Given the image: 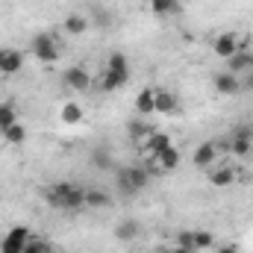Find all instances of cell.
<instances>
[{"label":"cell","instance_id":"1","mask_svg":"<svg viewBox=\"0 0 253 253\" xmlns=\"http://www.w3.org/2000/svg\"><path fill=\"white\" fill-rule=\"evenodd\" d=\"M44 200L50 206H56V209L77 212V209H85V189L74 186V183H53L50 189L44 191Z\"/></svg>","mask_w":253,"mask_h":253},{"label":"cell","instance_id":"2","mask_svg":"<svg viewBox=\"0 0 253 253\" xmlns=\"http://www.w3.org/2000/svg\"><path fill=\"white\" fill-rule=\"evenodd\" d=\"M30 53L42 65H53L59 59V39L53 33H36L30 42Z\"/></svg>","mask_w":253,"mask_h":253},{"label":"cell","instance_id":"3","mask_svg":"<svg viewBox=\"0 0 253 253\" xmlns=\"http://www.w3.org/2000/svg\"><path fill=\"white\" fill-rule=\"evenodd\" d=\"M180 159H183V153L177 150V144H171V147H165L156 159H147V171L171 174V171H177V168H180Z\"/></svg>","mask_w":253,"mask_h":253},{"label":"cell","instance_id":"4","mask_svg":"<svg viewBox=\"0 0 253 253\" xmlns=\"http://www.w3.org/2000/svg\"><path fill=\"white\" fill-rule=\"evenodd\" d=\"M33 239V233L27 227H12L6 236H3V245H0V253H24L27 242Z\"/></svg>","mask_w":253,"mask_h":253},{"label":"cell","instance_id":"5","mask_svg":"<svg viewBox=\"0 0 253 253\" xmlns=\"http://www.w3.org/2000/svg\"><path fill=\"white\" fill-rule=\"evenodd\" d=\"M62 83L71 91H88V88H91V74H88L85 68H80V65H71L62 74Z\"/></svg>","mask_w":253,"mask_h":253},{"label":"cell","instance_id":"6","mask_svg":"<svg viewBox=\"0 0 253 253\" xmlns=\"http://www.w3.org/2000/svg\"><path fill=\"white\" fill-rule=\"evenodd\" d=\"M171 144H174V141H171V135L156 129V132H150V135L141 141V153H144V159H156V156H159L165 147H171Z\"/></svg>","mask_w":253,"mask_h":253},{"label":"cell","instance_id":"7","mask_svg":"<svg viewBox=\"0 0 253 253\" xmlns=\"http://www.w3.org/2000/svg\"><path fill=\"white\" fill-rule=\"evenodd\" d=\"M126 83H129V71H112V68L103 65V71H100V91L112 94V91L124 88Z\"/></svg>","mask_w":253,"mask_h":253},{"label":"cell","instance_id":"8","mask_svg":"<svg viewBox=\"0 0 253 253\" xmlns=\"http://www.w3.org/2000/svg\"><path fill=\"white\" fill-rule=\"evenodd\" d=\"M24 68V53L18 47H0V74L12 77Z\"/></svg>","mask_w":253,"mask_h":253},{"label":"cell","instance_id":"9","mask_svg":"<svg viewBox=\"0 0 253 253\" xmlns=\"http://www.w3.org/2000/svg\"><path fill=\"white\" fill-rule=\"evenodd\" d=\"M212 85H215V91H218V94H227V97H233V94H239V91H242V80H239L236 74H230V71L215 74V77H212Z\"/></svg>","mask_w":253,"mask_h":253},{"label":"cell","instance_id":"10","mask_svg":"<svg viewBox=\"0 0 253 253\" xmlns=\"http://www.w3.org/2000/svg\"><path fill=\"white\" fill-rule=\"evenodd\" d=\"M212 50H215V56H221V59H230L233 53H239V39H236V33H221V36H215Z\"/></svg>","mask_w":253,"mask_h":253},{"label":"cell","instance_id":"11","mask_svg":"<svg viewBox=\"0 0 253 253\" xmlns=\"http://www.w3.org/2000/svg\"><path fill=\"white\" fill-rule=\"evenodd\" d=\"M121 171L126 174V180H129V186H132L135 194L150 186V171H147V165H126V168H121Z\"/></svg>","mask_w":253,"mask_h":253},{"label":"cell","instance_id":"12","mask_svg":"<svg viewBox=\"0 0 253 253\" xmlns=\"http://www.w3.org/2000/svg\"><path fill=\"white\" fill-rule=\"evenodd\" d=\"M138 236H141V224H138L135 218H124V221H118V227H115V239H118V242L132 245Z\"/></svg>","mask_w":253,"mask_h":253},{"label":"cell","instance_id":"13","mask_svg":"<svg viewBox=\"0 0 253 253\" xmlns=\"http://www.w3.org/2000/svg\"><path fill=\"white\" fill-rule=\"evenodd\" d=\"M227 71L230 74H236V77H242V74H248L253 71V50H239V53H233L230 59H227Z\"/></svg>","mask_w":253,"mask_h":253},{"label":"cell","instance_id":"14","mask_svg":"<svg viewBox=\"0 0 253 253\" xmlns=\"http://www.w3.org/2000/svg\"><path fill=\"white\" fill-rule=\"evenodd\" d=\"M135 112H138L141 118H150V115L156 112V91H153V88H141V91L135 94Z\"/></svg>","mask_w":253,"mask_h":253},{"label":"cell","instance_id":"15","mask_svg":"<svg viewBox=\"0 0 253 253\" xmlns=\"http://www.w3.org/2000/svg\"><path fill=\"white\" fill-rule=\"evenodd\" d=\"M194 165L197 168H212V162L218 159V150H215V141H203V144H197V150H194Z\"/></svg>","mask_w":253,"mask_h":253},{"label":"cell","instance_id":"16","mask_svg":"<svg viewBox=\"0 0 253 253\" xmlns=\"http://www.w3.org/2000/svg\"><path fill=\"white\" fill-rule=\"evenodd\" d=\"M126 132H129V138H132V141H138V144H141L150 132H156V126L150 124L147 118H141V115H138V118H132V121L126 124Z\"/></svg>","mask_w":253,"mask_h":253},{"label":"cell","instance_id":"17","mask_svg":"<svg viewBox=\"0 0 253 253\" xmlns=\"http://www.w3.org/2000/svg\"><path fill=\"white\" fill-rule=\"evenodd\" d=\"M83 118H85V112H83L80 103H74V100L62 103V109H59V121H62L65 126H77Z\"/></svg>","mask_w":253,"mask_h":253},{"label":"cell","instance_id":"18","mask_svg":"<svg viewBox=\"0 0 253 253\" xmlns=\"http://www.w3.org/2000/svg\"><path fill=\"white\" fill-rule=\"evenodd\" d=\"M88 27H91V21H88L85 15H80V12H74V15L65 18V33H68V36H85Z\"/></svg>","mask_w":253,"mask_h":253},{"label":"cell","instance_id":"19","mask_svg":"<svg viewBox=\"0 0 253 253\" xmlns=\"http://www.w3.org/2000/svg\"><path fill=\"white\" fill-rule=\"evenodd\" d=\"M177 109H180L177 94H171V91H156V112H159V115H174Z\"/></svg>","mask_w":253,"mask_h":253},{"label":"cell","instance_id":"20","mask_svg":"<svg viewBox=\"0 0 253 253\" xmlns=\"http://www.w3.org/2000/svg\"><path fill=\"white\" fill-rule=\"evenodd\" d=\"M209 183H212L215 189H227L230 183H236V168H230V165L215 168V171L209 174Z\"/></svg>","mask_w":253,"mask_h":253},{"label":"cell","instance_id":"21","mask_svg":"<svg viewBox=\"0 0 253 253\" xmlns=\"http://www.w3.org/2000/svg\"><path fill=\"white\" fill-rule=\"evenodd\" d=\"M112 203V197L103 189H85V209H106Z\"/></svg>","mask_w":253,"mask_h":253},{"label":"cell","instance_id":"22","mask_svg":"<svg viewBox=\"0 0 253 253\" xmlns=\"http://www.w3.org/2000/svg\"><path fill=\"white\" fill-rule=\"evenodd\" d=\"M150 12L156 18H168L180 12V0H150Z\"/></svg>","mask_w":253,"mask_h":253},{"label":"cell","instance_id":"23","mask_svg":"<svg viewBox=\"0 0 253 253\" xmlns=\"http://www.w3.org/2000/svg\"><path fill=\"white\" fill-rule=\"evenodd\" d=\"M0 135H3V141H6V144H24V141H27V126L18 121V124L0 129Z\"/></svg>","mask_w":253,"mask_h":253},{"label":"cell","instance_id":"24","mask_svg":"<svg viewBox=\"0 0 253 253\" xmlns=\"http://www.w3.org/2000/svg\"><path fill=\"white\" fill-rule=\"evenodd\" d=\"M218 245L212 230H194V251H212Z\"/></svg>","mask_w":253,"mask_h":253},{"label":"cell","instance_id":"25","mask_svg":"<svg viewBox=\"0 0 253 253\" xmlns=\"http://www.w3.org/2000/svg\"><path fill=\"white\" fill-rule=\"evenodd\" d=\"M91 165H94V168H103V171H115V162H112V153H109L106 147H97V150L91 153Z\"/></svg>","mask_w":253,"mask_h":253},{"label":"cell","instance_id":"26","mask_svg":"<svg viewBox=\"0 0 253 253\" xmlns=\"http://www.w3.org/2000/svg\"><path fill=\"white\" fill-rule=\"evenodd\" d=\"M18 124V109H15V103H0V129H6V126Z\"/></svg>","mask_w":253,"mask_h":253},{"label":"cell","instance_id":"27","mask_svg":"<svg viewBox=\"0 0 253 253\" xmlns=\"http://www.w3.org/2000/svg\"><path fill=\"white\" fill-rule=\"evenodd\" d=\"M106 68H112V71H129L126 53H121V50H112V53L106 56Z\"/></svg>","mask_w":253,"mask_h":253},{"label":"cell","instance_id":"28","mask_svg":"<svg viewBox=\"0 0 253 253\" xmlns=\"http://www.w3.org/2000/svg\"><path fill=\"white\" fill-rule=\"evenodd\" d=\"M177 248H186V251L197 253L194 251V230H183V233H177V242H174Z\"/></svg>","mask_w":253,"mask_h":253},{"label":"cell","instance_id":"29","mask_svg":"<svg viewBox=\"0 0 253 253\" xmlns=\"http://www.w3.org/2000/svg\"><path fill=\"white\" fill-rule=\"evenodd\" d=\"M24 253H50V245L44 242V239H39V236H33L30 242H27V248Z\"/></svg>","mask_w":253,"mask_h":253},{"label":"cell","instance_id":"30","mask_svg":"<svg viewBox=\"0 0 253 253\" xmlns=\"http://www.w3.org/2000/svg\"><path fill=\"white\" fill-rule=\"evenodd\" d=\"M115 186H118V191H121L124 197H132V194H135V191H132V186H129V180H126V174L121 171V168L115 171Z\"/></svg>","mask_w":253,"mask_h":253},{"label":"cell","instance_id":"31","mask_svg":"<svg viewBox=\"0 0 253 253\" xmlns=\"http://www.w3.org/2000/svg\"><path fill=\"white\" fill-rule=\"evenodd\" d=\"M212 253H239V248H236L233 242H224V245H215Z\"/></svg>","mask_w":253,"mask_h":253},{"label":"cell","instance_id":"32","mask_svg":"<svg viewBox=\"0 0 253 253\" xmlns=\"http://www.w3.org/2000/svg\"><path fill=\"white\" fill-rule=\"evenodd\" d=\"M239 80H242V91H253V71H248V74H242Z\"/></svg>","mask_w":253,"mask_h":253},{"label":"cell","instance_id":"33","mask_svg":"<svg viewBox=\"0 0 253 253\" xmlns=\"http://www.w3.org/2000/svg\"><path fill=\"white\" fill-rule=\"evenodd\" d=\"M215 150H218V156L221 153H230V138H218L215 141Z\"/></svg>","mask_w":253,"mask_h":253},{"label":"cell","instance_id":"34","mask_svg":"<svg viewBox=\"0 0 253 253\" xmlns=\"http://www.w3.org/2000/svg\"><path fill=\"white\" fill-rule=\"evenodd\" d=\"M171 253H191V251H186V248H177V245H171Z\"/></svg>","mask_w":253,"mask_h":253},{"label":"cell","instance_id":"35","mask_svg":"<svg viewBox=\"0 0 253 253\" xmlns=\"http://www.w3.org/2000/svg\"><path fill=\"white\" fill-rule=\"evenodd\" d=\"M156 253H171V245H162V248H156Z\"/></svg>","mask_w":253,"mask_h":253},{"label":"cell","instance_id":"36","mask_svg":"<svg viewBox=\"0 0 253 253\" xmlns=\"http://www.w3.org/2000/svg\"><path fill=\"white\" fill-rule=\"evenodd\" d=\"M0 245H3V239H0Z\"/></svg>","mask_w":253,"mask_h":253}]
</instances>
